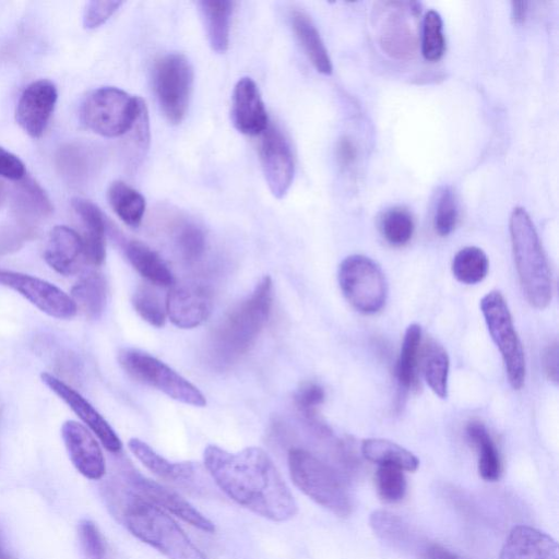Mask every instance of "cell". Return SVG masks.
Here are the masks:
<instances>
[{"instance_id": "6da1fadb", "label": "cell", "mask_w": 559, "mask_h": 559, "mask_svg": "<svg viewBox=\"0 0 559 559\" xmlns=\"http://www.w3.org/2000/svg\"><path fill=\"white\" fill-rule=\"evenodd\" d=\"M204 466L215 484L234 501L274 522L297 513V503L269 454L258 447L230 453L207 445Z\"/></svg>"}, {"instance_id": "7a4b0ae2", "label": "cell", "mask_w": 559, "mask_h": 559, "mask_svg": "<svg viewBox=\"0 0 559 559\" xmlns=\"http://www.w3.org/2000/svg\"><path fill=\"white\" fill-rule=\"evenodd\" d=\"M105 497L132 535L168 559H209L163 509L128 493L112 479L105 486Z\"/></svg>"}, {"instance_id": "3957f363", "label": "cell", "mask_w": 559, "mask_h": 559, "mask_svg": "<svg viewBox=\"0 0 559 559\" xmlns=\"http://www.w3.org/2000/svg\"><path fill=\"white\" fill-rule=\"evenodd\" d=\"M272 302L273 283L265 275L213 331L210 357L216 367L230 366L251 348L269 320Z\"/></svg>"}, {"instance_id": "277c9868", "label": "cell", "mask_w": 559, "mask_h": 559, "mask_svg": "<svg viewBox=\"0 0 559 559\" xmlns=\"http://www.w3.org/2000/svg\"><path fill=\"white\" fill-rule=\"evenodd\" d=\"M509 229L523 294L531 306L544 309L552 296L551 275L537 231L525 209H513Z\"/></svg>"}, {"instance_id": "5b68a950", "label": "cell", "mask_w": 559, "mask_h": 559, "mask_svg": "<svg viewBox=\"0 0 559 559\" xmlns=\"http://www.w3.org/2000/svg\"><path fill=\"white\" fill-rule=\"evenodd\" d=\"M289 475L306 496L340 518L352 513V501L341 474L302 448L288 451Z\"/></svg>"}, {"instance_id": "8992f818", "label": "cell", "mask_w": 559, "mask_h": 559, "mask_svg": "<svg viewBox=\"0 0 559 559\" xmlns=\"http://www.w3.org/2000/svg\"><path fill=\"white\" fill-rule=\"evenodd\" d=\"M145 103L142 98L114 86L92 91L80 107L81 122L91 131L106 138L129 132Z\"/></svg>"}, {"instance_id": "52a82bcc", "label": "cell", "mask_w": 559, "mask_h": 559, "mask_svg": "<svg viewBox=\"0 0 559 559\" xmlns=\"http://www.w3.org/2000/svg\"><path fill=\"white\" fill-rule=\"evenodd\" d=\"M420 5L411 1H381L371 22L381 49L399 60L411 59L418 46Z\"/></svg>"}, {"instance_id": "ba28073f", "label": "cell", "mask_w": 559, "mask_h": 559, "mask_svg": "<svg viewBox=\"0 0 559 559\" xmlns=\"http://www.w3.org/2000/svg\"><path fill=\"white\" fill-rule=\"evenodd\" d=\"M121 368L134 380L165 393L187 405L203 407L205 396L190 381L156 357L132 348L118 355Z\"/></svg>"}, {"instance_id": "9c48e42d", "label": "cell", "mask_w": 559, "mask_h": 559, "mask_svg": "<svg viewBox=\"0 0 559 559\" xmlns=\"http://www.w3.org/2000/svg\"><path fill=\"white\" fill-rule=\"evenodd\" d=\"M480 310L501 354L509 382L514 390H520L526 374L525 356L504 297L498 290L489 292L480 300Z\"/></svg>"}, {"instance_id": "30bf717a", "label": "cell", "mask_w": 559, "mask_h": 559, "mask_svg": "<svg viewBox=\"0 0 559 559\" xmlns=\"http://www.w3.org/2000/svg\"><path fill=\"white\" fill-rule=\"evenodd\" d=\"M337 277L344 297L357 311L372 314L385 305L386 280L372 259L362 254L345 258L340 264Z\"/></svg>"}, {"instance_id": "8fae6325", "label": "cell", "mask_w": 559, "mask_h": 559, "mask_svg": "<svg viewBox=\"0 0 559 559\" xmlns=\"http://www.w3.org/2000/svg\"><path fill=\"white\" fill-rule=\"evenodd\" d=\"M193 86V69L186 56L167 53L153 69V88L166 119L180 123L185 118Z\"/></svg>"}, {"instance_id": "7c38bea8", "label": "cell", "mask_w": 559, "mask_h": 559, "mask_svg": "<svg viewBox=\"0 0 559 559\" xmlns=\"http://www.w3.org/2000/svg\"><path fill=\"white\" fill-rule=\"evenodd\" d=\"M112 480L128 493L173 513L201 531L207 533L215 531L214 524L176 491L143 476L133 468L123 469Z\"/></svg>"}, {"instance_id": "4fadbf2b", "label": "cell", "mask_w": 559, "mask_h": 559, "mask_svg": "<svg viewBox=\"0 0 559 559\" xmlns=\"http://www.w3.org/2000/svg\"><path fill=\"white\" fill-rule=\"evenodd\" d=\"M0 284L15 290L50 317L70 319L78 311L71 296L45 280L20 272L0 270Z\"/></svg>"}, {"instance_id": "5bb4252c", "label": "cell", "mask_w": 559, "mask_h": 559, "mask_svg": "<svg viewBox=\"0 0 559 559\" xmlns=\"http://www.w3.org/2000/svg\"><path fill=\"white\" fill-rule=\"evenodd\" d=\"M260 160L265 181L272 194L282 199L288 192L294 179V158L286 139L274 126L262 133Z\"/></svg>"}, {"instance_id": "9a60e30c", "label": "cell", "mask_w": 559, "mask_h": 559, "mask_svg": "<svg viewBox=\"0 0 559 559\" xmlns=\"http://www.w3.org/2000/svg\"><path fill=\"white\" fill-rule=\"evenodd\" d=\"M167 318L180 329H193L207 320L213 310L211 290L195 283L174 284L165 300Z\"/></svg>"}, {"instance_id": "2e32d148", "label": "cell", "mask_w": 559, "mask_h": 559, "mask_svg": "<svg viewBox=\"0 0 559 559\" xmlns=\"http://www.w3.org/2000/svg\"><path fill=\"white\" fill-rule=\"evenodd\" d=\"M58 99L56 85L48 80L28 84L22 92L15 110L19 126L32 138H40L50 120Z\"/></svg>"}, {"instance_id": "e0dca14e", "label": "cell", "mask_w": 559, "mask_h": 559, "mask_svg": "<svg viewBox=\"0 0 559 559\" xmlns=\"http://www.w3.org/2000/svg\"><path fill=\"white\" fill-rule=\"evenodd\" d=\"M40 378L43 383L76 414L109 452L118 453L121 451L122 442L120 438L88 401L69 384L51 373L43 372Z\"/></svg>"}, {"instance_id": "ac0fdd59", "label": "cell", "mask_w": 559, "mask_h": 559, "mask_svg": "<svg viewBox=\"0 0 559 559\" xmlns=\"http://www.w3.org/2000/svg\"><path fill=\"white\" fill-rule=\"evenodd\" d=\"M130 451L152 473L159 478L189 491L202 490V469L193 462H170L144 441L132 438L128 442Z\"/></svg>"}, {"instance_id": "d6986e66", "label": "cell", "mask_w": 559, "mask_h": 559, "mask_svg": "<svg viewBox=\"0 0 559 559\" xmlns=\"http://www.w3.org/2000/svg\"><path fill=\"white\" fill-rule=\"evenodd\" d=\"M61 436L69 457L84 477L98 480L106 473V463L102 449L82 424L67 420L61 427Z\"/></svg>"}, {"instance_id": "ffe728a7", "label": "cell", "mask_w": 559, "mask_h": 559, "mask_svg": "<svg viewBox=\"0 0 559 559\" xmlns=\"http://www.w3.org/2000/svg\"><path fill=\"white\" fill-rule=\"evenodd\" d=\"M231 121L242 134H262L269 127L267 111L255 82L243 76L236 83L231 96Z\"/></svg>"}, {"instance_id": "44dd1931", "label": "cell", "mask_w": 559, "mask_h": 559, "mask_svg": "<svg viewBox=\"0 0 559 559\" xmlns=\"http://www.w3.org/2000/svg\"><path fill=\"white\" fill-rule=\"evenodd\" d=\"M44 258L57 273L66 276L75 274L85 261L80 234L64 225L55 226L49 234Z\"/></svg>"}, {"instance_id": "7402d4cb", "label": "cell", "mask_w": 559, "mask_h": 559, "mask_svg": "<svg viewBox=\"0 0 559 559\" xmlns=\"http://www.w3.org/2000/svg\"><path fill=\"white\" fill-rule=\"evenodd\" d=\"M499 559H559L558 545L535 527L518 525L507 537Z\"/></svg>"}, {"instance_id": "603a6c76", "label": "cell", "mask_w": 559, "mask_h": 559, "mask_svg": "<svg viewBox=\"0 0 559 559\" xmlns=\"http://www.w3.org/2000/svg\"><path fill=\"white\" fill-rule=\"evenodd\" d=\"M369 523L374 534L390 547L405 554L419 556L428 542L408 522L388 511L371 513Z\"/></svg>"}, {"instance_id": "cb8c5ba5", "label": "cell", "mask_w": 559, "mask_h": 559, "mask_svg": "<svg viewBox=\"0 0 559 559\" xmlns=\"http://www.w3.org/2000/svg\"><path fill=\"white\" fill-rule=\"evenodd\" d=\"M71 205L82 225L81 239L85 261L100 265L106 257L105 219L102 211L91 201L73 198Z\"/></svg>"}, {"instance_id": "d4e9b609", "label": "cell", "mask_w": 559, "mask_h": 559, "mask_svg": "<svg viewBox=\"0 0 559 559\" xmlns=\"http://www.w3.org/2000/svg\"><path fill=\"white\" fill-rule=\"evenodd\" d=\"M198 4L211 48L218 53L225 52L229 45L230 22L235 2L203 0L199 1Z\"/></svg>"}, {"instance_id": "484cf974", "label": "cell", "mask_w": 559, "mask_h": 559, "mask_svg": "<svg viewBox=\"0 0 559 559\" xmlns=\"http://www.w3.org/2000/svg\"><path fill=\"white\" fill-rule=\"evenodd\" d=\"M13 209L16 218L35 226L53 210L44 189L26 175L19 180L14 190Z\"/></svg>"}, {"instance_id": "4316f807", "label": "cell", "mask_w": 559, "mask_h": 559, "mask_svg": "<svg viewBox=\"0 0 559 559\" xmlns=\"http://www.w3.org/2000/svg\"><path fill=\"white\" fill-rule=\"evenodd\" d=\"M124 250L134 270L151 284L158 287H171L176 284L175 277L165 261L145 243L139 240H130L127 242Z\"/></svg>"}, {"instance_id": "83f0119b", "label": "cell", "mask_w": 559, "mask_h": 559, "mask_svg": "<svg viewBox=\"0 0 559 559\" xmlns=\"http://www.w3.org/2000/svg\"><path fill=\"white\" fill-rule=\"evenodd\" d=\"M290 25L313 67L323 74L332 72V62L316 25L308 14L299 10L290 12Z\"/></svg>"}, {"instance_id": "f1b7e54d", "label": "cell", "mask_w": 559, "mask_h": 559, "mask_svg": "<svg viewBox=\"0 0 559 559\" xmlns=\"http://www.w3.org/2000/svg\"><path fill=\"white\" fill-rule=\"evenodd\" d=\"M71 298L76 309H80L87 318H99L107 302L105 277L98 272H88L74 284L71 289Z\"/></svg>"}, {"instance_id": "f546056e", "label": "cell", "mask_w": 559, "mask_h": 559, "mask_svg": "<svg viewBox=\"0 0 559 559\" xmlns=\"http://www.w3.org/2000/svg\"><path fill=\"white\" fill-rule=\"evenodd\" d=\"M466 435L478 453L479 476L487 481L498 480L502 473V463L486 426L478 420H473L466 426Z\"/></svg>"}, {"instance_id": "4dcf8cb0", "label": "cell", "mask_w": 559, "mask_h": 559, "mask_svg": "<svg viewBox=\"0 0 559 559\" xmlns=\"http://www.w3.org/2000/svg\"><path fill=\"white\" fill-rule=\"evenodd\" d=\"M361 453L370 462L391 465L403 471L414 472L419 465L418 459L402 445L381 438H368L361 443Z\"/></svg>"}, {"instance_id": "1f68e13d", "label": "cell", "mask_w": 559, "mask_h": 559, "mask_svg": "<svg viewBox=\"0 0 559 559\" xmlns=\"http://www.w3.org/2000/svg\"><path fill=\"white\" fill-rule=\"evenodd\" d=\"M108 202L116 215L128 226L138 227L144 216V197L128 183L116 180L107 191Z\"/></svg>"}, {"instance_id": "d6a6232c", "label": "cell", "mask_w": 559, "mask_h": 559, "mask_svg": "<svg viewBox=\"0 0 559 559\" xmlns=\"http://www.w3.org/2000/svg\"><path fill=\"white\" fill-rule=\"evenodd\" d=\"M449 356L436 341H428L423 349V372L431 391L440 399L448 395Z\"/></svg>"}, {"instance_id": "836d02e7", "label": "cell", "mask_w": 559, "mask_h": 559, "mask_svg": "<svg viewBox=\"0 0 559 559\" xmlns=\"http://www.w3.org/2000/svg\"><path fill=\"white\" fill-rule=\"evenodd\" d=\"M421 343V329L413 323L407 326L396 364V378L401 386L409 389L417 383V366Z\"/></svg>"}, {"instance_id": "e575fe53", "label": "cell", "mask_w": 559, "mask_h": 559, "mask_svg": "<svg viewBox=\"0 0 559 559\" xmlns=\"http://www.w3.org/2000/svg\"><path fill=\"white\" fill-rule=\"evenodd\" d=\"M489 262L486 253L478 247H464L452 260V274L463 284L474 285L481 282L488 273Z\"/></svg>"}, {"instance_id": "d590c367", "label": "cell", "mask_w": 559, "mask_h": 559, "mask_svg": "<svg viewBox=\"0 0 559 559\" xmlns=\"http://www.w3.org/2000/svg\"><path fill=\"white\" fill-rule=\"evenodd\" d=\"M414 219L411 212L402 206L386 210L380 219V230L384 239L393 246H404L414 234Z\"/></svg>"}, {"instance_id": "8d00e7d4", "label": "cell", "mask_w": 559, "mask_h": 559, "mask_svg": "<svg viewBox=\"0 0 559 559\" xmlns=\"http://www.w3.org/2000/svg\"><path fill=\"white\" fill-rule=\"evenodd\" d=\"M324 389L316 382L304 383L295 394V405L299 413L304 416L305 420L318 433L328 435L326 427L318 419V408L324 402Z\"/></svg>"}, {"instance_id": "74e56055", "label": "cell", "mask_w": 559, "mask_h": 559, "mask_svg": "<svg viewBox=\"0 0 559 559\" xmlns=\"http://www.w3.org/2000/svg\"><path fill=\"white\" fill-rule=\"evenodd\" d=\"M132 305L136 313L155 328L165 325L167 314L165 301L150 286L136 288L132 296Z\"/></svg>"}, {"instance_id": "f35d334b", "label": "cell", "mask_w": 559, "mask_h": 559, "mask_svg": "<svg viewBox=\"0 0 559 559\" xmlns=\"http://www.w3.org/2000/svg\"><path fill=\"white\" fill-rule=\"evenodd\" d=\"M443 24L440 14L429 10L423 20L421 29V53L429 61L439 60L445 48Z\"/></svg>"}, {"instance_id": "ab89813d", "label": "cell", "mask_w": 559, "mask_h": 559, "mask_svg": "<svg viewBox=\"0 0 559 559\" xmlns=\"http://www.w3.org/2000/svg\"><path fill=\"white\" fill-rule=\"evenodd\" d=\"M175 242L181 258L188 263L200 260L206 248L204 231L198 225L189 222L177 227Z\"/></svg>"}, {"instance_id": "60d3db41", "label": "cell", "mask_w": 559, "mask_h": 559, "mask_svg": "<svg viewBox=\"0 0 559 559\" xmlns=\"http://www.w3.org/2000/svg\"><path fill=\"white\" fill-rule=\"evenodd\" d=\"M376 486L380 498L388 503L401 501L407 489L403 469L391 465L379 466L376 473Z\"/></svg>"}, {"instance_id": "b9f144b4", "label": "cell", "mask_w": 559, "mask_h": 559, "mask_svg": "<svg viewBox=\"0 0 559 559\" xmlns=\"http://www.w3.org/2000/svg\"><path fill=\"white\" fill-rule=\"evenodd\" d=\"M36 235V226L14 217L0 226V257L20 250Z\"/></svg>"}, {"instance_id": "7bdbcfd3", "label": "cell", "mask_w": 559, "mask_h": 559, "mask_svg": "<svg viewBox=\"0 0 559 559\" xmlns=\"http://www.w3.org/2000/svg\"><path fill=\"white\" fill-rule=\"evenodd\" d=\"M459 218V207L453 191L444 187L437 199L433 216V226L440 236H448L453 231Z\"/></svg>"}, {"instance_id": "ee69618b", "label": "cell", "mask_w": 559, "mask_h": 559, "mask_svg": "<svg viewBox=\"0 0 559 559\" xmlns=\"http://www.w3.org/2000/svg\"><path fill=\"white\" fill-rule=\"evenodd\" d=\"M78 535L81 549L86 559H105L106 543L97 525L87 519H83L78 525Z\"/></svg>"}, {"instance_id": "f6af8a7d", "label": "cell", "mask_w": 559, "mask_h": 559, "mask_svg": "<svg viewBox=\"0 0 559 559\" xmlns=\"http://www.w3.org/2000/svg\"><path fill=\"white\" fill-rule=\"evenodd\" d=\"M88 155L81 147L69 145L60 150L58 166L67 176H84L88 170Z\"/></svg>"}, {"instance_id": "bcb514c9", "label": "cell", "mask_w": 559, "mask_h": 559, "mask_svg": "<svg viewBox=\"0 0 559 559\" xmlns=\"http://www.w3.org/2000/svg\"><path fill=\"white\" fill-rule=\"evenodd\" d=\"M122 4L116 0H93L86 3L83 13V26L94 29L103 25Z\"/></svg>"}, {"instance_id": "7dc6e473", "label": "cell", "mask_w": 559, "mask_h": 559, "mask_svg": "<svg viewBox=\"0 0 559 559\" xmlns=\"http://www.w3.org/2000/svg\"><path fill=\"white\" fill-rule=\"evenodd\" d=\"M24 176L23 162L16 155L0 146V177L19 181Z\"/></svg>"}, {"instance_id": "c3c4849f", "label": "cell", "mask_w": 559, "mask_h": 559, "mask_svg": "<svg viewBox=\"0 0 559 559\" xmlns=\"http://www.w3.org/2000/svg\"><path fill=\"white\" fill-rule=\"evenodd\" d=\"M558 345H549L543 356V366L547 378L554 383H558Z\"/></svg>"}, {"instance_id": "681fc988", "label": "cell", "mask_w": 559, "mask_h": 559, "mask_svg": "<svg viewBox=\"0 0 559 559\" xmlns=\"http://www.w3.org/2000/svg\"><path fill=\"white\" fill-rule=\"evenodd\" d=\"M336 155L340 164L344 167L350 166L356 160L357 148L348 136H343L340 139L336 146Z\"/></svg>"}, {"instance_id": "f907efd6", "label": "cell", "mask_w": 559, "mask_h": 559, "mask_svg": "<svg viewBox=\"0 0 559 559\" xmlns=\"http://www.w3.org/2000/svg\"><path fill=\"white\" fill-rule=\"evenodd\" d=\"M419 559H459L452 551L442 545L433 542H427L423 547Z\"/></svg>"}, {"instance_id": "816d5d0a", "label": "cell", "mask_w": 559, "mask_h": 559, "mask_svg": "<svg viewBox=\"0 0 559 559\" xmlns=\"http://www.w3.org/2000/svg\"><path fill=\"white\" fill-rule=\"evenodd\" d=\"M527 13L526 1H513L512 2V19L516 22H523Z\"/></svg>"}, {"instance_id": "f5cc1de1", "label": "cell", "mask_w": 559, "mask_h": 559, "mask_svg": "<svg viewBox=\"0 0 559 559\" xmlns=\"http://www.w3.org/2000/svg\"><path fill=\"white\" fill-rule=\"evenodd\" d=\"M0 559H14L10 550L8 549L3 535L0 531Z\"/></svg>"}, {"instance_id": "db71d44e", "label": "cell", "mask_w": 559, "mask_h": 559, "mask_svg": "<svg viewBox=\"0 0 559 559\" xmlns=\"http://www.w3.org/2000/svg\"><path fill=\"white\" fill-rule=\"evenodd\" d=\"M4 197H5L4 188H3V185L0 181V206L2 205V203L4 201Z\"/></svg>"}]
</instances>
